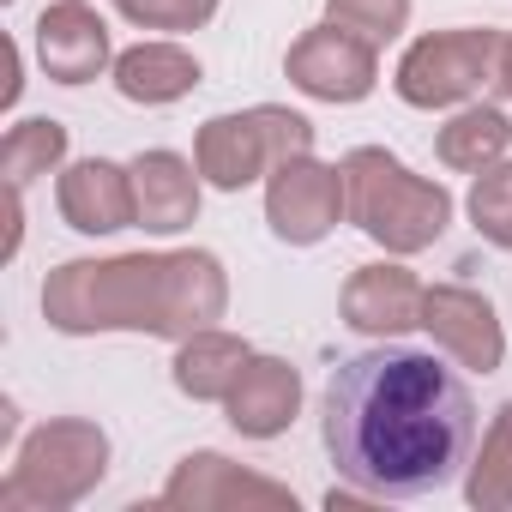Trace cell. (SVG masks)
<instances>
[{
	"mask_svg": "<svg viewBox=\"0 0 512 512\" xmlns=\"http://www.w3.org/2000/svg\"><path fill=\"white\" fill-rule=\"evenodd\" d=\"M320 440L338 476L374 500H416L446 488L476 446L470 386L398 338L356 350L332 368L320 398Z\"/></svg>",
	"mask_w": 512,
	"mask_h": 512,
	"instance_id": "cell-1",
	"label": "cell"
},
{
	"mask_svg": "<svg viewBox=\"0 0 512 512\" xmlns=\"http://www.w3.org/2000/svg\"><path fill=\"white\" fill-rule=\"evenodd\" d=\"M229 308L223 260L205 247L181 253H121V260H67L43 284V314L67 338L91 332H151L193 338Z\"/></svg>",
	"mask_w": 512,
	"mask_h": 512,
	"instance_id": "cell-2",
	"label": "cell"
},
{
	"mask_svg": "<svg viewBox=\"0 0 512 512\" xmlns=\"http://www.w3.org/2000/svg\"><path fill=\"white\" fill-rule=\"evenodd\" d=\"M338 169H344V217L386 253L404 260V253H422L446 235L452 193L416 175L410 163H398L386 145H356Z\"/></svg>",
	"mask_w": 512,
	"mask_h": 512,
	"instance_id": "cell-3",
	"label": "cell"
},
{
	"mask_svg": "<svg viewBox=\"0 0 512 512\" xmlns=\"http://www.w3.org/2000/svg\"><path fill=\"white\" fill-rule=\"evenodd\" d=\"M109 470V434L85 416H55L43 428H31V440L19 446L7 482H0V506L7 512H67L79 506Z\"/></svg>",
	"mask_w": 512,
	"mask_h": 512,
	"instance_id": "cell-4",
	"label": "cell"
},
{
	"mask_svg": "<svg viewBox=\"0 0 512 512\" xmlns=\"http://www.w3.org/2000/svg\"><path fill=\"white\" fill-rule=\"evenodd\" d=\"M314 151V121L284 103H253L241 115H211L193 139V163L217 193H241L266 181L278 163Z\"/></svg>",
	"mask_w": 512,
	"mask_h": 512,
	"instance_id": "cell-5",
	"label": "cell"
},
{
	"mask_svg": "<svg viewBox=\"0 0 512 512\" xmlns=\"http://www.w3.org/2000/svg\"><path fill=\"white\" fill-rule=\"evenodd\" d=\"M500 73V31H428L404 49L392 91L410 109H458Z\"/></svg>",
	"mask_w": 512,
	"mask_h": 512,
	"instance_id": "cell-6",
	"label": "cell"
},
{
	"mask_svg": "<svg viewBox=\"0 0 512 512\" xmlns=\"http://www.w3.org/2000/svg\"><path fill=\"white\" fill-rule=\"evenodd\" d=\"M284 73H290V85H296L302 97H314V103H362V97L380 85V49L326 19V25H314V31H302V37L290 43Z\"/></svg>",
	"mask_w": 512,
	"mask_h": 512,
	"instance_id": "cell-7",
	"label": "cell"
},
{
	"mask_svg": "<svg viewBox=\"0 0 512 512\" xmlns=\"http://www.w3.org/2000/svg\"><path fill=\"white\" fill-rule=\"evenodd\" d=\"M338 217H344V169L338 163H320L308 151L266 175V223L278 241L314 247L338 229Z\"/></svg>",
	"mask_w": 512,
	"mask_h": 512,
	"instance_id": "cell-8",
	"label": "cell"
},
{
	"mask_svg": "<svg viewBox=\"0 0 512 512\" xmlns=\"http://www.w3.org/2000/svg\"><path fill=\"white\" fill-rule=\"evenodd\" d=\"M422 332L434 338L440 356H452L470 374H494L506 362V332H500V314L482 290L434 284L428 302H422Z\"/></svg>",
	"mask_w": 512,
	"mask_h": 512,
	"instance_id": "cell-9",
	"label": "cell"
},
{
	"mask_svg": "<svg viewBox=\"0 0 512 512\" xmlns=\"http://www.w3.org/2000/svg\"><path fill=\"white\" fill-rule=\"evenodd\" d=\"M31 43H37V61L55 85H91L115 67V37H109L103 13L85 7V0H55V7H43L37 25H31Z\"/></svg>",
	"mask_w": 512,
	"mask_h": 512,
	"instance_id": "cell-10",
	"label": "cell"
},
{
	"mask_svg": "<svg viewBox=\"0 0 512 512\" xmlns=\"http://www.w3.org/2000/svg\"><path fill=\"white\" fill-rule=\"evenodd\" d=\"M55 205L67 217V229L79 235H121L139 223L133 205V163H109V157H79L61 169L55 181Z\"/></svg>",
	"mask_w": 512,
	"mask_h": 512,
	"instance_id": "cell-11",
	"label": "cell"
},
{
	"mask_svg": "<svg viewBox=\"0 0 512 512\" xmlns=\"http://www.w3.org/2000/svg\"><path fill=\"white\" fill-rule=\"evenodd\" d=\"M422 302H428V284L398 266V260H380V266H356L338 308H344V326L368 332V338H404L422 326Z\"/></svg>",
	"mask_w": 512,
	"mask_h": 512,
	"instance_id": "cell-12",
	"label": "cell"
},
{
	"mask_svg": "<svg viewBox=\"0 0 512 512\" xmlns=\"http://www.w3.org/2000/svg\"><path fill=\"white\" fill-rule=\"evenodd\" d=\"M223 410H229V428L241 440H278L296 422V410H302V374H296V362H284V356H247V368L229 386Z\"/></svg>",
	"mask_w": 512,
	"mask_h": 512,
	"instance_id": "cell-13",
	"label": "cell"
},
{
	"mask_svg": "<svg viewBox=\"0 0 512 512\" xmlns=\"http://www.w3.org/2000/svg\"><path fill=\"white\" fill-rule=\"evenodd\" d=\"M199 163H187L181 151H139L133 157V205H139V229L145 235H175L199 217Z\"/></svg>",
	"mask_w": 512,
	"mask_h": 512,
	"instance_id": "cell-14",
	"label": "cell"
},
{
	"mask_svg": "<svg viewBox=\"0 0 512 512\" xmlns=\"http://www.w3.org/2000/svg\"><path fill=\"white\" fill-rule=\"evenodd\" d=\"M157 500H163V506H193V512H205V506H235V500L296 506V494H290L284 482L247 476V470H235L223 452H193V458H181V470L163 482V494H157Z\"/></svg>",
	"mask_w": 512,
	"mask_h": 512,
	"instance_id": "cell-15",
	"label": "cell"
},
{
	"mask_svg": "<svg viewBox=\"0 0 512 512\" xmlns=\"http://www.w3.org/2000/svg\"><path fill=\"white\" fill-rule=\"evenodd\" d=\"M109 79H115V91H121L127 103H139V109H169V103H181V97L199 85V61H193L181 43L151 37V43L121 49L115 67H109Z\"/></svg>",
	"mask_w": 512,
	"mask_h": 512,
	"instance_id": "cell-16",
	"label": "cell"
},
{
	"mask_svg": "<svg viewBox=\"0 0 512 512\" xmlns=\"http://www.w3.org/2000/svg\"><path fill=\"white\" fill-rule=\"evenodd\" d=\"M247 356H253V344H247V338L205 326V332L181 338V350H175V368H169V374H175V386H181L193 404H223V398H229V386L241 380Z\"/></svg>",
	"mask_w": 512,
	"mask_h": 512,
	"instance_id": "cell-17",
	"label": "cell"
},
{
	"mask_svg": "<svg viewBox=\"0 0 512 512\" xmlns=\"http://www.w3.org/2000/svg\"><path fill=\"white\" fill-rule=\"evenodd\" d=\"M506 151H512V121H506L494 103L458 109V115L440 127V139H434V157H440L446 169H458V175H482V169L506 163Z\"/></svg>",
	"mask_w": 512,
	"mask_h": 512,
	"instance_id": "cell-18",
	"label": "cell"
},
{
	"mask_svg": "<svg viewBox=\"0 0 512 512\" xmlns=\"http://www.w3.org/2000/svg\"><path fill=\"white\" fill-rule=\"evenodd\" d=\"M67 163V127L55 115H31L7 133V145H0V175H7V187H31L37 175H55Z\"/></svg>",
	"mask_w": 512,
	"mask_h": 512,
	"instance_id": "cell-19",
	"label": "cell"
},
{
	"mask_svg": "<svg viewBox=\"0 0 512 512\" xmlns=\"http://www.w3.org/2000/svg\"><path fill=\"white\" fill-rule=\"evenodd\" d=\"M464 494H470V506H482V512H506V506H512V404L494 410V422H488V434H482V452H476V464H470Z\"/></svg>",
	"mask_w": 512,
	"mask_h": 512,
	"instance_id": "cell-20",
	"label": "cell"
},
{
	"mask_svg": "<svg viewBox=\"0 0 512 512\" xmlns=\"http://www.w3.org/2000/svg\"><path fill=\"white\" fill-rule=\"evenodd\" d=\"M464 211H470V229H476L488 247L512 253V163L482 169L476 187H470V199H464Z\"/></svg>",
	"mask_w": 512,
	"mask_h": 512,
	"instance_id": "cell-21",
	"label": "cell"
},
{
	"mask_svg": "<svg viewBox=\"0 0 512 512\" xmlns=\"http://www.w3.org/2000/svg\"><path fill=\"white\" fill-rule=\"evenodd\" d=\"M326 19L344 25V31H356L362 43L386 49L410 25V0H326Z\"/></svg>",
	"mask_w": 512,
	"mask_h": 512,
	"instance_id": "cell-22",
	"label": "cell"
},
{
	"mask_svg": "<svg viewBox=\"0 0 512 512\" xmlns=\"http://www.w3.org/2000/svg\"><path fill=\"white\" fill-rule=\"evenodd\" d=\"M223 0H115V13L139 31H199L217 19Z\"/></svg>",
	"mask_w": 512,
	"mask_h": 512,
	"instance_id": "cell-23",
	"label": "cell"
},
{
	"mask_svg": "<svg viewBox=\"0 0 512 512\" xmlns=\"http://www.w3.org/2000/svg\"><path fill=\"white\" fill-rule=\"evenodd\" d=\"M494 85L512 97V37H500V73H494Z\"/></svg>",
	"mask_w": 512,
	"mask_h": 512,
	"instance_id": "cell-24",
	"label": "cell"
},
{
	"mask_svg": "<svg viewBox=\"0 0 512 512\" xmlns=\"http://www.w3.org/2000/svg\"><path fill=\"white\" fill-rule=\"evenodd\" d=\"M7 7H13V0H7Z\"/></svg>",
	"mask_w": 512,
	"mask_h": 512,
	"instance_id": "cell-25",
	"label": "cell"
}]
</instances>
